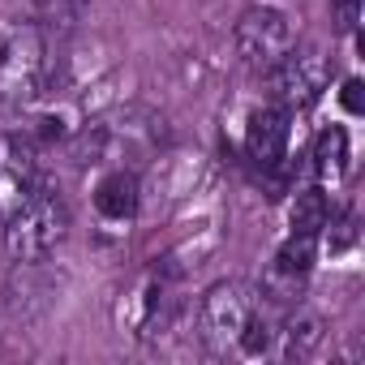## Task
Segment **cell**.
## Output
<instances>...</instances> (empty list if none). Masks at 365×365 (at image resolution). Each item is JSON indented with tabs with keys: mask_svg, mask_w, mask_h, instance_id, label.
Here are the masks:
<instances>
[{
	"mask_svg": "<svg viewBox=\"0 0 365 365\" xmlns=\"http://www.w3.org/2000/svg\"><path fill=\"white\" fill-rule=\"evenodd\" d=\"M69 232V207L56 198V190H39L31 194L26 202H18L9 215H5V245L14 258L22 262H35V258H48Z\"/></svg>",
	"mask_w": 365,
	"mask_h": 365,
	"instance_id": "obj_1",
	"label": "cell"
},
{
	"mask_svg": "<svg viewBox=\"0 0 365 365\" xmlns=\"http://www.w3.org/2000/svg\"><path fill=\"white\" fill-rule=\"evenodd\" d=\"M284 146H288V112L284 108H262L250 116V129H245V150L258 168H275L284 159Z\"/></svg>",
	"mask_w": 365,
	"mask_h": 365,
	"instance_id": "obj_6",
	"label": "cell"
},
{
	"mask_svg": "<svg viewBox=\"0 0 365 365\" xmlns=\"http://www.w3.org/2000/svg\"><path fill=\"white\" fill-rule=\"evenodd\" d=\"M43 86V39L35 26H18L0 39V108H18Z\"/></svg>",
	"mask_w": 365,
	"mask_h": 365,
	"instance_id": "obj_2",
	"label": "cell"
},
{
	"mask_svg": "<svg viewBox=\"0 0 365 365\" xmlns=\"http://www.w3.org/2000/svg\"><path fill=\"white\" fill-rule=\"evenodd\" d=\"M327 215H331L327 194H322L318 185H314V190H301L297 202H292V232H309V237H318V228H327Z\"/></svg>",
	"mask_w": 365,
	"mask_h": 365,
	"instance_id": "obj_8",
	"label": "cell"
},
{
	"mask_svg": "<svg viewBox=\"0 0 365 365\" xmlns=\"http://www.w3.org/2000/svg\"><path fill=\"white\" fill-rule=\"evenodd\" d=\"M314 159H318V172L322 176H339L344 163H348V133L339 125L322 129L318 133V146H314Z\"/></svg>",
	"mask_w": 365,
	"mask_h": 365,
	"instance_id": "obj_9",
	"label": "cell"
},
{
	"mask_svg": "<svg viewBox=\"0 0 365 365\" xmlns=\"http://www.w3.org/2000/svg\"><path fill=\"white\" fill-rule=\"evenodd\" d=\"M314 267V237L309 232H292L284 245H279V258H275V271L279 275H305Z\"/></svg>",
	"mask_w": 365,
	"mask_h": 365,
	"instance_id": "obj_10",
	"label": "cell"
},
{
	"mask_svg": "<svg viewBox=\"0 0 365 365\" xmlns=\"http://www.w3.org/2000/svg\"><path fill=\"white\" fill-rule=\"evenodd\" d=\"M254 309H258V297L245 284H237V279L215 284L207 292V301H202V335H207V344L211 348L237 344V335H241V327L250 322Z\"/></svg>",
	"mask_w": 365,
	"mask_h": 365,
	"instance_id": "obj_5",
	"label": "cell"
},
{
	"mask_svg": "<svg viewBox=\"0 0 365 365\" xmlns=\"http://www.w3.org/2000/svg\"><path fill=\"white\" fill-rule=\"evenodd\" d=\"M344 108L348 112H365V86H361V78L344 82Z\"/></svg>",
	"mask_w": 365,
	"mask_h": 365,
	"instance_id": "obj_13",
	"label": "cell"
},
{
	"mask_svg": "<svg viewBox=\"0 0 365 365\" xmlns=\"http://www.w3.org/2000/svg\"><path fill=\"white\" fill-rule=\"evenodd\" d=\"M267 86H271V99L288 112V108H305L322 95L327 86V56L305 48V52H288L279 65L267 69Z\"/></svg>",
	"mask_w": 365,
	"mask_h": 365,
	"instance_id": "obj_4",
	"label": "cell"
},
{
	"mask_svg": "<svg viewBox=\"0 0 365 365\" xmlns=\"http://www.w3.org/2000/svg\"><path fill=\"white\" fill-rule=\"evenodd\" d=\"M318 339H322V322H318V318H301V322L288 327V348H284V356H288V361H305V356L318 348Z\"/></svg>",
	"mask_w": 365,
	"mask_h": 365,
	"instance_id": "obj_11",
	"label": "cell"
},
{
	"mask_svg": "<svg viewBox=\"0 0 365 365\" xmlns=\"http://www.w3.org/2000/svg\"><path fill=\"white\" fill-rule=\"evenodd\" d=\"M292 48H297V39H292V22H288L284 9L258 5V9L241 14V22H237V52H241V61H245L250 69L267 73V69L279 65Z\"/></svg>",
	"mask_w": 365,
	"mask_h": 365,
	"instance_id": "obj_3",
	"label": "cell"
},
{
	"mask_svg": "<svg viewBox=\"0 0 365 365\" xmlns=\"http://www.w3.org/2000/svg\"><path fill=\"white\" fill-rule=\"evenodd\" d=\"M95 207L108 215V220H129L138 211V180L129 172H112L99 180L95 190Z\"/></svg>",
	"mask_w": 365,
	"mask_h": 365,
	"instance_id": "obj_7",
	"label": "cell"
},
{
	"mask_svg": "<svg viewBox=\"0 0 365 365\" xmlns=\"http://www.w3.org/2000/svg\"><path fill=\"white\" fill-rule=\"evenodd\" d=\"M331 18H335V31L352 35L361 22V0H331Z\"/></svg>",
	"mask_w": 365,
	"mask_h": 365,
	"instance_id": "obj_12",
	"label": "cell"
}]
</instances>
